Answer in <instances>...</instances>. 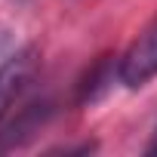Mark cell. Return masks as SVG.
I'll return each mask as SVG.
<instances>
[{"mask_svg": "<svg viewBox=\"0 0 157 157\" xmlns=\"http://www.w3.org/2000/svg\"><path fill=\"white\" fill-rule=\"evenodd\" d=\"M157 74V19L132 40L120 59V80L126 86H142Z\"/></svg>", "mask_w": 157, "mask_h": 157, "instance_id": "cell-1", "label": "cell"}, {"mask_svg": "<svg viewBox=\"0 0 157 157\" xmlns=\"http://www.w3.org/2000/svg\"><path fill=\"white\" fill-rule=\"evenodd\" d=\"M151 151H157V145H154V148H151Z\"/></svg>", "mask_w": 157, "mask_h": 157, "instance_id": "cell-2", "label": "cell"}]
</instances>
